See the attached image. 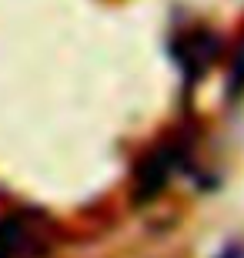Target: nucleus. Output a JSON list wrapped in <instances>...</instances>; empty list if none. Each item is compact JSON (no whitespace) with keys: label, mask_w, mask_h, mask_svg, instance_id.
I'll use <instances>...</instances> for the list:
<instances>
[{"label":"nucleus","mask_w":244,"mask_h":258,"mask_svg":"<svg viewBox=\"0 0 244 258\" xmlns=\"http://www.w3.org/2000/svg\"><path fill=\"white\" fill-rule=\"evenodd\" d=\"M217 258H244V245H231V248H224Z\"/></svg>","instance_id":"1"}]
</instances>
